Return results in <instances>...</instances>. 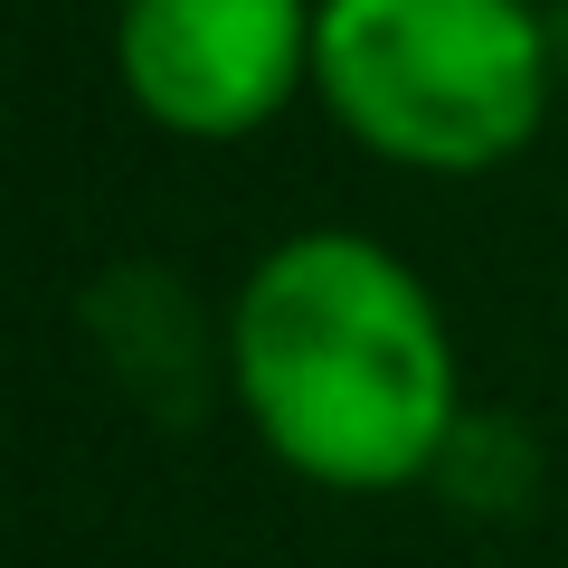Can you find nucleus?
<instances>
[{
    "instance_id": "1",
    "label": "nucleus",
    "mask_w": 568,
    "mask_h": 568,
    "mask_svg": "<svg viewBox=\"0 0 568 568\" xmlns=\"http://www.w3.org/2000/svg\"><path fill=\"white\" fill-rule=\"evenodd\" d=\"M219 379L284 474L351 503L436 484L465 426L455 332L426 275L351 227H304L246 265Z\"/></svg>"
},
{
    "instance_id": "2",
    "label": "nucleus",
    "mask_w": 568,
    "mask_h": 568,
    "mask_svg": "<svg viewBox=\"0 0 568 568\" xmlns=\"http://www.w3.org/2000/svg\"><path fill=\"white\" fill-rule=\"evenodd\" d=\"M313 95L369 162L474 181L540 142L559 39L530 0H323Z\"/></svg>"
},
{
    "instance_id": "3",
    "label": "nucleus",
    "mask_w": 568,
    "mask_h": 568,
    "mask_svg": "<svg viewBox=\"0 0 568 568\" xmlns=\"http://www.w3.org/2000/svg\"><path fill=\"white\" fill-rule=\"evenodd\" d=\"M323 0H123L114 77L142 123L181 142H246L313 85Z\"/></svg>"
}]
</instances>
